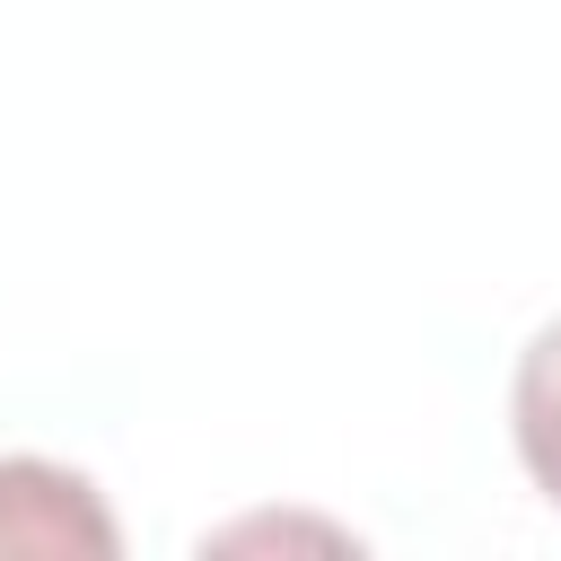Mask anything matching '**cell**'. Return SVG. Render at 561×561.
<instances>
[{"label":"cell","mask_w":561,"mask_h":561,"mask_svg":"<svg viewBox=\"0 0 561 561\" xmlns=\"http://www.w3.org/2000/svg\"><path fill=\"white\" fill-rule=\"evenodd\" d=\"M508 421H517V456L535 473V491L561 508V324H543L517 359V386H508Z\"/></svg>","instance_id":"obj_2"},{"label":"cell","mask_w":561,"mask_h":561,"mask_svg":"<svg viewBox=\"0 0 561 561\" xmlns=\"http://www.w3.org/2000/svg\"><path fill=\"white\" fill-rule=\"evenodd\" d=\"M0 552H88L114 561V517L88 473L44 456H0Z\"/></svg>","instance_id":"obj_1"}]
</instances>
